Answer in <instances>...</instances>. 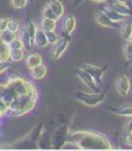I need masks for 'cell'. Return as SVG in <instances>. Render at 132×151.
I'll use <instances>...</instances> for the list:
<instances>
[{
    "instance_id": "cell-29",
    "label": "cell",
    "mask_w": 132,
    "mask_h": 151,
    "mask_svg": "<svg viewBox=\"0 0 132 151\" xmlns=\"http://www.w3.org/2000/svg\"><path fill=\"white\" fill-rule=\"evenodd\" d=\"M11 67V60H0V75Z\"/></svg>"
},
{
    "instance_id": "cell-10",
    "label": "cell",
    "mask_w": 132,
    "mask_h": 151,
    "mask_svg": "<svg viewBox=\"0 0 132 151\" xmlns=\"http://www.w3.org/2000/svg\"><path fill=\"white\" fill-rule=\"evenodd\" d=\"M18 37L20 38V40L23 44V48L25 49L26 51H31L32 48L34 46L33 40H31V37L28 34L27 30H26L25 26L23 27H20V30L18 31Z\"/></svg>"
},
{
    "instance_id": "cell-14",
    "label": "cell",
    "mask_w": 132,
    "mask_h": 151,
    "mask_svg": "<svg viewBox=\"0 0 132 151\" xmlns=\"http://www.w3.org/2000/svg\"><path fill=\"white\" fill-rule=\"evenodd\" d=\"M101 11H102L103 13H104L105 15H106L107 17L111 20V21L117 22V23H122L124 20L127 19L126 17H124V16H122L121 14H119L118 12H116L115 9H111L109 5H108V6H103Z\"/></svg>"
},
{
    "instance_id": "cell-7",
    "label": "cell",
    "mask_w": 132,
    "mask_h": 151,
    "mask_svg": "<svg viewBox=\"0 0 132 151\" xmlns=\"http://www.w3.org/2000/svg\"><path fill=\"white\" fill-rule=\"evenodd\" d=\"M76 27V20L73 15H66L62 20L61 23V29H62L63 35H71Z\"/></svg>"
},
{
    "instance_id": "cell-15",
    "label": "cell",
    "mask_w": 132,
    "mask_h": 151,
    "mask_svg": "<svg viewBox=\"0 0 132 151\" xmlns=\"http://www.w3.org/2000/svg\"><path fill=\"white\" fill-rule=\"evenodd\" d=\"M109 6L113 9H115L116 12H118L119 14H121L122 16L126 17L127 19L128 18H132V11L129 7L126 6L125 4H123V3H120L118 1H113V2H111L109 4Z\"/></svg>"
},
{
    "instance_id": "cell-17",
    "label": "cell",
    "mask_w": 132,
    "mask_h": 151,
    "mask_svg": "<svg viewBox=\"0 0 132 151\" xmlns=\"http://www.w3.org/2000/svg\"><path fill=\"white\" fill-rule=\"evenodd\" d=\"M48 4L53 9V12L57 16L58 20L63 17V15H64V6H63L62 2H61L60 0H50Z\"/></svg>"
},
{
    "instance_id": "cell-18",
    "label": "cell",
    "mask_w": 132,
    "mask_h": 151,
    "mask_svg": "<svg viewBox=\"0 0 132 151\" xmlns=\"http://www.w3.org/2000/svg\"><path fill=\"white\" fill-rule=\"evenodd\" d=\"M25 57L24 49H9V60L13 62H20Z\"/></svg>"
},
{
    "instance_id": "cell-31",
    "label": "cell",
    "mask_w": 132,
    "mask_h": 151,
    "mask_svg": "<svg viewBox=\"0 0 132 151\" xmlns=\"http://www.w3.org/2000/svg\"><path fill=\"white\" fill-rule=\"evenodd\" d=\"M124 130H125V132H132V116L128 117V119L126 120Z\"/></svg>"
},
{
    "instance_id": "cell-8",
    "label": "cell",
    "mask_w": 132,
    "mask_h": 151,
    "mask_svg": "<svg viewBox=\"0 0 132 151\" xmlns=\"http://www.w3.org/2000/svg\"><path fill=\"white\" fill-rule=\"evenodd\" d=\"M95 20L100 26L105 28H111V29H115V28H120V23L117 22H113L103 13L102 11L96 12V15H95Z\"/></svg>"
},
{
    "instance_id": "cell-24",
    "label": "cell",
    "mask_w": 132,
    "mask_h": 151,
    "mask_svg": "<svg viewBox=\"0 0 132 151\" xmlns=\"http://www.w3.org/2000/svg\"><path fill=\"white\" fill-rule=\"evenodd\" d=\"M42 17L44 18H48V19H52L55 21H58V18L55 15V13L53 12V9H51V6L49 4H46V6L42 9Z\"/></svg>"
},
{
    "instance_id": "cell-35",
    "label": "cell",
    "mask_w": 132,
    "mask_h": 151,
    "mask_svg": "<svg viewBox=\"0 0 132 151\" xmlns=\"http://www.w3.org/2000/svg\"><path fill=\"white\" fill-rule=\"evenodd\" d=\"M128 65H132V58L130 59V60L126 61V66H128Z\"/></svg>"
},
{
    "instance_id": "cell-32",
    "label": "cell",
    "mask_w": 132,
    "mask_h": 151,
    "mask_svg": "<svg viewBox=\"0 0 132 151\" xmlns=\"http://www.w3.org/2000/svg\"><path fill=\"white\" fill-rule=\"evenodd\" d=\"M126 145L128 146H132V132H125V137H124Z\"/></svg>"
},
{
    "instance_id": "cell-22",
    "label": "cell",
    "mask_w": 132,
    "mask_h": 151,
    "mask_svg": "<svg viewBox=\"0 0 132 151\" xmlns=\"http://www.w3.org/2000/svg\"><path fill=\"white\" fill-rule=\"evenodd\" d=\"M0 34H1V36H2L4 42H6L7 45H9L11 42H13V40L17 37V33L11 31V30H9V29L4 30V31H1L0 32Z\"/></svg>"
},
{
    "instance_id": "cell-11",
    "label": "cell",
    "mask_w": 132,
    "mask_h": 151,
    "mask_svg": "<svg viewBox=\"0 0 132 151\" xmlns=\"http://www.w3.org/2000/svg\"><path fill=\"white\" fill-rule=\"evenodd\" d=\"M48 73V67L44 64L40 63V64L36 65V66L32 67L30 69V75H31V78L35 81L42 80Z\"/></svg>"
},
{
    "instance_id": "cell-34",
    "label": "cell",
    "mask_w": 132,
    "mask_h": 151,
    "mask_svg": "<svg viewBox=\"0 0 132 151\" xmlns=\"http://www.w3.org/2000/svg\"><path fill=\"white\" fill-rule=\"evenodd\" d=\"M91 1H94V2H106V1H108V0H91Z\"/></svg>"
},
{
    "instance_id": "cell-27",
    "label": "cell",
    "mask_w": 132,
    "mask_h": 151,
    "mask_svg": "<svg viewBox=\"0 0 132 151\" xmlns=\"http://www.w3.org/2000/svg\"><path fill=\"white\" fill-rule=\"evenodd\" d=\"M46 38H48V42H49V45H53L59 40V36L58 34L54 31H46Z\"/></svg>"
},
{
    "instance_id": "cell-6",
    "label": "cell",
    "mask_w": 132,
    "mask_h": 151,
    "mask_svg": "<svg viewBox=\"0 0 132 151\" xmlns=\"http://www.w3.org/2000/svg\"><path fill=\"white\" fill-rule=\"evenodd\" d=\"M116 90H117L118 94L121 95V96L125 97L129 94L130 88H131V85H130V80L126 75H119L116 79L115 82Z\"/></svg>"
},
{
    "instance_id": "cell-23",
    "label": "cell",
    "mask_w": 132,
    "mask_h": 151,
    "mask_svg": "<svg viewBox=\"0 0 132 151\" xmlns=\"http://www.w3.org/2000/svg\"><path fill=\"white\" fill-rule=\"evenodd\" d=\"M0 60H9V47L6 42L0 45Z\"/></svg>"
},
{
    "instance_id": "cell-2",
    "label": "cell",
    "mask_w": 132,
    "mask_h": 151,
    "mask_svg": "<svg viewBox=\"0 0 132 151\" xmlns=\"http://www.w3.org/2000/svg\"><path fill=\"white\" fill-rule=\"evenodd\" d=\"M107 90L102 92H85V91H78L74 94V99L81 104L87 106V107H97L100 104H102L106 99Z\"/></svg>"
},
{
    "instance_id": "cell-33",
    "label": "cell",
    "mask_w": 132,
    "mask_h": 151,
    "mask_svg": "<svg viewBox=\"0 0 132 151\" xmlns=\"http://www.w3.org/2000/svg\"><path fill=\"white\" fill-rule=\"evenodd\" d=\"M116 1H118V2L125 4L126 6L129 7V9L132 11V0H116Z\"/></svg>"
},
{
    "instance_id": "cell-19",
    "label": "cell",
    "mask_w": 132,
    "mask_h": 151,
    "mask_svg": "<svg viewBox=\"0 0 132 151\" xmlns=\"http://www.w3.org/2000/svg\"><path fill=\"white\" fill-rule=\"evenodd\" d=\"M56 22L57 21H55V20L42 17V20L40 21V28H41L44 32L54 31V30L56 29Z\"/></svg>"
},
{
    "instance_id": "cell-30",
    "label": "cell",
    "mask_w": 132,
    "mask_h": 151,
    "mask_svg": "<svg viewBox=\"0 0 132 151\" xmlns=\"http://www.w3.org/2000/svg\"><path fill=\"white\" fill-rule=\"evenodd\" d=\"M7 24H9V18L7 17L0 18V32L7 29Z\"/></svg>"
},
{
    "instance_id": "cell-4",
    "label": "cell",
    "mask_w": 132,
    "mask_h": 151,
    "mask_svg": "<svg viewBox=\"0 0 132 151\" xmlns=\"http://www.w3.org/2000/svg\"><path fill=\"white\" fill-rule=\"evenodd\" d=\"M70 37L69 35H64L62 38H59L55 44L52 45V49H51V54H52L53 58L58 60L62 57V55L65 53V51L67 50L68 46L70 44Z\"/></svg>"
},
{
    "instance_id": "cell-37",
    "label": "cell",
    "mask_w": 132,
    "mask_h": 151,
    "mask_svg": "<svg viewBox=\"0 0 132 151\" xmlns=\"http://www.w3.org/2000/svg\"><path fill=\"white\" fill-rule=\"evenodd\" d=\"M29 1H30V2H33V0H29Z\"/></svg>"
},
{
    "instance_id": "cell-1",
    "label": "cell",
    "mask_w": 132,
    "mask_h": 151,
    "mask_svg": "<svg viewBox=\"0 0 132 151\" xmlns=\"http://www.w3.org/2000/svg\"><path fill=\"white\" fill-rule=\"evenodd\" d=\"M66 142L82 150H111L113 145L106 136L95 130H76L69 134Z\"/></svg>"
},
{
    "instance_id": "cell-20",
    "label": "cell",
    "mask_w": 132,
    "mask_h": 151,
    "mask_svg": "<svg viewBox=\"0 0 132 151\" xmlns=\"http://www.w3.org/2000/svg\"><path fill=\"white\" fill-rule=\"evenodd\" d=\"M24 26H25L26 30H27L28 34H29V36L31 37V40H33L34 36H35V33H36V30H37V28H38L37 26H36V24L33 22V20H31L29 17H27L25 20V25Z\"/></svg>"
},
{
    "instance_id": "cell-5",
    "label": "cell",
    "mask_w": 132,
    "mask_h": 151,
    "mask_svg": "<svg viewBox=\"0 0 132 151\" xmlns=\"http://www.w3.org/2000/svg\"><path fill=\"white\" fill-rule=\"evenodd\" d=\"M82 67L92 76L93 79L96 81V83L98 85H100L101 83H102L103 77H104L106 70L108 69L107 65H104V66H97V65L91 64V63H84Z\"/></svg>"
},
{
    "instance_id": "cell-36",
    "label": "cell",
    "mask_w": 132,
    "mask_h": 151,
    "mask_svg": "<svg viewBox=\"0 0 132 151\" xmlns=\"http://www.w3.org/2000/svg\"><path fill=\"white\" fill-rule=\"evenodd\" d=\"M3 42H4V40H3L2 36H1V34H0V45H1V44H3Z\"/></svg>"
},
{
    "instance_id": "cell-26",
    "label": "cell",
    "mask_w": 132,
    "mask_h": 151,
    "mask_svg": "<svg viewBox=\"0 0 132 151\" xmlns=\"http://www.w3.org/2000/svg\"><path fill=\"white\" fill-rule=\"evenodd\" d=\"M28 1L29 0H9V3H11V7L16 9H22L27 5Z\"/></svg>"
},
{
    "instance_id": "cell-38",
    "label": "cell",
    "mask_w": 132,
    "mask_h": 151,
    "mask_svg": "<svg viewBox=\"0 0 132 151\" xmlns=\"http://www.w3.org/2000/svg\"><path fill=\"white\" fill-rule=\"evenodd\" d=\"M131 40H132V36H131Z\"/></svg>"
},
{
    "instance_id": "cell-13",
    "label": "cell",
    "mask_w": 132,
    "mask_h": 151,
    "mask_svg": "<svg viewBox=\"0 0 132 151\" xmlns=\"http://www.w3.org/2000/svg\"><path fill=\"white\" fill-rule=\"evenodd\" d=\"M33 42H34V46H36L37 48L40 49H44L49 46V42H48V38H46V32L41 28H37Z\"/></svg>"
},
{
    "instance_id": "cell-9",
    "label": "cell",
    "mask_w": 132,
    "mask_h": 151,
    "mask_svg": "<svg viewBox=\"0 0 132 151\" xmlns=\"http://www.w3.org/2000/svg\"><path fill=\"white\" fill-rule=\"evenodd\" d=\"M107 111L122 117H130L132 116V104L127 103L117 107H107Z\"/></svg>"
},
{
    "instance_id": "cell-28",
    "label": "cell",
    "mask_w": 132,
    "mask_h": 151,
    "mask_svg": "<svg viewBox=\"0 0 132 151\" xmlns=\"http://www.w3.org/2000/svg\"><path fill=\"white\" fill-rule=\"evenodd\" d=\"M9 49H24L23 44H22V42L20 40V38L18 37V36L13 40V42H9Z\"/></svg>"
},
{
    "instance_id": "cell-3",
    "label": "cell",
    "mask_w": 132,
    "mask_h": 151,
    "mask_svg": "<svg viewBox=\"0 0 132 151\" xmlns=\"http://www.w3.org/2000/svg\"><path fill=\"white\" fill-rule=\"evenodd\" d=\"M73 75L76 77H78L89 89L93 91V92H99V85L96 83V81L93 79V77L88 73V71L85 70L83 67L80 68H76L73 70Z\"/></svg>"
},
{
    "instance_id": "cell-12",
    "label": "cell",
    "mask_w": 132,
    "mask_h": 151,
    "mask_svg": "<svg viewBox=\"0 0 132 151\" xmlns=\"http://www.w3.org/2000/svg\"><path fill=\"white\" fill-rule=\"evenodd\" d=\"M120 34L124 40H131L132 36V21L130 20H124L120 24Z\"/></svg>"
},
{
    "instance_id": "cell-16",
    "label": "cell",
    "mask_w": 132,
    "mask_h": 151,
    "mask_svg": "<svg viewBox=\"0 0 132 151\" xmlns=\"http://www.w3.org/2000/svg\"><path fill=\"white\" fill-rule=\"evenodd\" d=\"M25 62L28 68L31 69L32 67L42 63V57H41V55L38 54V53H31V54H29L25 58Z\"/></svg>"
},
{
    "instance_id": "cell-25",
    "label": "cell",
    "mask_w": 132,
    "mask_h": 151,
    "mask_svg": "<svg viewBox=\"0 0 132 151\" xmlns=\"http://www.w3.org/2000/svg\"><path fill=\"white\" fill-rule=\"evenodd\" d=\"M7 29L11 31L18 33V31L20 30V23L16 18H9V24H7Z\"/></svg>"
},
{
    "instance_id": "cell-21",
    "label": "cell",
    "mask_w": 132,
    "mask_h": 151,
    "mask_svg": "<svg viewBox=\"0 0 132 151\" xmlns=\"http://www.w3.org/2000/svg\"><path fill=\"white\" fill-rule=\"evenodd\" d=\"M122 48H123V53L126 60H130L132 58V40H124Z\"/></svg>"
}]
</instances>
